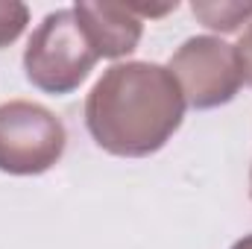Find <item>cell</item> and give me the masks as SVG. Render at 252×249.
Masks as SVG:
<instances>
[{"label":"cell","mask_w":252,"mask_h":249,"mask_svg":"<svg viewBox=\"0 0 252 249\" xmlns=\"http://www.w3.org/2000/svg\"><path fill=\"white\" fill-rule=\"evenodd\" d=\"M232 249H252V235H247V238H241V241H238V244H235Z\"/></svg>","instance_id":"9c48e42d"},{"label":"cell","mask_w":252,"mask_h":249,"mask_svg":"<svg viewBox=\"0 0 252 249\" xmlns=\"http://www.w3.org/2000/svg\"><path fill=\"white\" fill-rule=\"evenodd\" d=\"M97 50L88 41L73 9L50 12L27 41L24 70L27 79L44 94L76 91L97 64Z\"/></svg>","instance_id":"7a4b0ae2"},{"label":"cell","mask_w":252,"mask_h":249,"mask_svg":"<svg viewBox=\"0 0 252 249\" xmlns=\"http://www.w3.org/2000/svg\"><path fill=\"white\" fill-rule=\"evenodd\" d=\"M185 97L164 64L118 62L91 88L85 126L97 147L121 158L158 153L185 121Z\"/></svg>","instance_id":"6da1fadb"},{"label":"cell","mask_w":252,"mask_h":249,"mask_svg":"<svg viewBox=\"0 0 252 249\" xmlns=\"http://www.w3.org/2000/svg\"><path fill=\"white\" fill-rule=\"evenodd\" d=\"M250 193H252V173H250Z\"/></svg>","instance_id":"30bf717a"},{"label":"cell","mask_w":252,"mask_h":249,"mask_svg":"<svg viewBox=\"0 0 252 249\" xmlns=\"http://www.w3.org/2000/svg\"><path fill=\"white\" fill-rule=\"evenodd\" d=\"M73 12L100 59L129 56L144 35V21L132 12L129 3L82 0L73 6Z\"/></svg>","instance_id":"5b68a950"},{"label":"cell","mask_w":252,"mask_h":249,"mask_svg":"<svg viewBox=\"0 0 252 249\" xmlns=\"http://www.w3.org/2000/svg\"><path fill=\"white\" fill-rule=\"evenodd\" d=\"M30 24V9L18 0H0V47H9L21 38Z\"/></svg>","instance_id":"52a82bcc"},{"label":"cell","mask_w":252,"mask_h":249,"mask_svg":"<svg viewBox=\"0 0 252 249\" xmlns=\"http://www.w3.org/2000/svg\"><path fill=\"white\" fill-rule=\"evenodd\" d=\"M190 109H217L235 100L244 85L238 50L217 35H193L167 62Z\"/></svg>","instance_id":"277c9868"},{"label":"cell","mask_w":252,"mask_h":249,"mask_svg":"<svg viewBox=\"0 0 252 249\" xmlns=\"http://www.w3.org/2000/svg\"><path fill=\"white\" fill-rule=\"evenodd\" d=\"M190 12L217 32H235L241 24L252 21V3L241 0H196L190 3Z\"/></svg>","instance_id":"8992f818"},{"label":"cell","mask_w":252,"mask_h":249,"mask_svg":"<svg viewBox=\"0 0 252 249\" xmlns=\"http://www.w3.org/2000/svg\"><path fill=\"white\" fill-rule=\"evenodd\" d=\"M235 50H238V59H241V67H244V79L252 85V21H250V27L244 30L241 41L235 44Z\"/></svg>","instance_id":"ba28073f"},{"label":"cell","mask_w":252,"mask_h":249,"mask_svg":"<svg viewBox=\"0 0 252 249\" xmlns=\"http://www.w3.org/2000/svg\"><path fill=\"white\" fill-rule=\"evenodd\" d=\"M64 124L30 100L0 103V173L38 176L64 156Z\"/></svg>","instance_id":"3957f363"}]
</instances>
